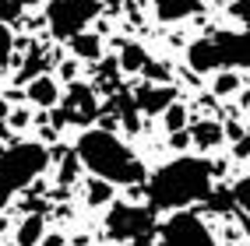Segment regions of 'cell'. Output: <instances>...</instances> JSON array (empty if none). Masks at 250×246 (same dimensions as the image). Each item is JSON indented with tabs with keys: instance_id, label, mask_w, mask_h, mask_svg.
I'll use <instances>...</instances> for the list:
<instances>
[{
	"instance_id": "obj_1",
	"label": "cell",
	"mask_w": 250,
	"mask_h": 246,
	"mask_svg": "<svg viewBox=\"0 0 250 246\" xmlns=\"http://www.w3.org/2000/svg\"><path fill=\"white\" fill-rule=\"evenodd\" d=\"M74 155L95 179H106L113 187H141L145 183V162L106 127L85 130L78 137Z\"/></svg>"
},
{
	"instance_id": "obj_2",
	"label": "cell",
	"mask_w": 250,
	"mask_h": 246,
	"mask_svg": "<svg viewBox=\"0 0 250 246\" xmlns=\"http://www.w3.org/2000/svg\"><path fill=\"white\" fill-rule=\"evenodd\" d=\"M215 169L208 158H173L169 166H162L152 179H148V208L152 211H180L187 204H197L211 193Z\"/></svg>"
},
{
	"instance_id": "obj_3",
	"label": "cell",
	"mask_w": 250,
	"mask_h": 246,
	"mask_svg": "<svg viewBox=\"0 0 250 246\" xmlns=\"http://www.w3.org/2000/svg\"><path fill=\"white\" fill-rule=\"evenodd\" d=\"M187 63L197 74H211V71H250V32H211L190 42L187 49Z\"/></svg>"
},
{
	"instance_id": "obj_4",
	"label": "cell",
	"mask_w": 250,
	"mask_h": 246,
	"mask_svg": "<svg viewBox=\"0 0 250 246\" xmlns=\"http://www.w3.org/2000/svg\"><path fill=\"white\" fill-rule=\"evenodd\" d=\"M49 162V151L42 144H14L0 151V208H4L14 193H21L32 179H36Z\"/></svg>"
},
{
	"instance_id": "obj_5",
	"label": "cell",
	"mask_w": 250,
	"mask_h": 246,
	"mask_svg": "<svg viewBox=\"0 0 250 246\" xmlns=\"http://www.w3.org/2000/svg\"><path fill=\"white\" fill-rule=\"evenodd\" d=\"M95 14H99V0H49L46 25L53 32V39L71 42L78 32H85L92 25Z\"/></svg>"
},
{
	"instance_id": "obj_6",
	"label": "cell",
	"mask_w": 250,
	"mask_h": 246,
	"mask_svg": "<svg viewBox=\"0 0 250 246\" xmlns=\"http://www.w3.org/2000/svg\"><path fill=\"white\" fill-rule=\"evenodd\" d=\"M106 232L109 239H145V236H155V218H152V208H138V204H113L109 215H106Z\"/></svg>"
},
{
	"instance_id": "obj_7",
	"label": "cell",
	"mask_w": 250,
	"mask_h": 246,
	"mask_svg": "<svg viewBox=\"0 0 250 246\" xmlns=\"http://www.w3.org/2000/svg\"><path fill=\"white\" fill-rule=\"evenodd\" d=\"M159 239H162V246H215V239L205 228L201 215L183 211V208H180V215H173L169 222L162 225Z\"/></svg>"
},
{
	"instance_id": "obj_8",
	"label": "cell",
	"mask_w": 250,
	"mask_h": 246,
	"mask_svg": "<svg viewBox=\"0 0 250 246\" xmlns=\"http://www.w3.org/2000/svg\"><path fill=\"white\" fill-rule=\"evenodd\" d=\"M95 116H99V102H95V92H92V85L71 81L67 95H63V109L57 113V127H63V123L88 127Z\"/></svg>"
},
{
	"instance_id": "obj_9",
	"label": "cell",
	"mask_w": 250,
	"mask_h": 246,
	"mask_svg": "<svg viewBox=\"0 0 250 246\" xmlns=\"http://www.w3.org/2000/svg\"><path fill=\"white\" fill-rule=\"evenodd\" d=\"M134 102L141 113H166L173 102H176V88L173 85H155V81H148L134 92Z\"/></svg>"
},
{
	"instance_id": "obj_10",
	"label": "cell",
	"mask_w": 250,
	"mask_h": 246,
	"mask_svg": "<svg viewBox=\"0 0 250 246\" xmlns=\"http://www.w3.org/2000/svg\"><path fill=\"white\" fill-rule=\"evenodd\" d=\"M152 11L159 21H183L201 11V0H152Z\"/></svg>"
},
{
	"instance_id": "obj_11",
	"label": "cell",
	"mask_w": 250,
	"mask_h": 246,
	"mask_svg": "<svg viewBox=\"0 0 250 246\" xmlns=\"http://www.w3.org/2000/svg\"><path fill=\"white\" fill-rule=\"evenodd\" d=\"M25 95H28V102H36V106H42V109H53V106L60 102V88H57V81H53V77H46V74L32 77V81H28V88H25Z\"/></svg>"
},
{
	"instance_id": "obj_12",
	"label": "cell",
	"mask_w": 250,
	"mask_h": 246,
	"mask_svg": "<svg viewBox=\"0 0 250 246\" xmlns=\"http://www.w3.org/2000/svg\"><path fill=\"white\" fill-rule=\"evenodd\" d=\"M190 141L201 148V151H211V148H219L226 141V127L219 120H197L190 127Z\"/></svg>"
},
{
	"instance_id": "obj_13",
	"label": "cell",
	"mask_w": 250,
	"mask_h": 246,
	"mask_svg": "<svg viewBox=\"0 0 250 246\" xmlns=\"http://www.w3.org/2000/svg\"><path fill=\"white\" fill-rule=\"evenodd\" d=\"M113 113H116V116H120V123L127 127V134H138V130H141V109H138V102H134V95H130V92H113Z\"/></svg>"
},
{
	"instance_id": "obj_14",
	"label": "cell",
	"mask_w": 250,
	"mask_h": 246,
	"mask_svg": "<svg viewBox=\"0 0 250 246\" xmlns=\"http://www.w3.org/2000/svg\"><path fill=\"white\" fill-rule=\"evenodd\" d=\"M120 71H127V74H138V71H145V63H148V53H145V46L141 42H124L120 46Z\"/></svg>"
},
{
	"instance_id": "obj_15",
	"label": "cell",
	"mask_w": 250,
	"mask_h": 246,
	"mask_svg": "<svg viewBox=\"0 0 250 246\" xmlns=\"http://www.w3.org/2000/svg\"><path fill=\"white\" fill-rule=\"evenodd\" d=\"M71 53H74L78 60H103V42H99V36L78 32V36L71 39Z\"/></svg>"
},
{
	"instance_id": "obj_16",
	"label": "cell",
	"mask_w": 250,
	"mask_h": 246,
	"mask_svg": "<svg viewBox=\"0 0 250 246\" xmlns=\"http://www.w3.org/2000/svg\"><path fill=\"white\" fill-rule=\"evenodd\" d=\"M18 246H39L42 243V215H28L18 225V236H14Z\"/></svg>"
},
{
	"instance_id": "obj_17",
	"label": "cell",
	"mask_w": 250,
	"mask_h": 246,
	"mask_svg": "<svg viewBox=\"0 0 250 246\" xmlns=\"http://www.w3.org/2000/svg\"><path fill=\"white\" fill-rule=\"evenodd\" d=\"M99 88L120 92V60H103L99 63Z\"/></svg>"
},
{
	"instance_id": "obj_18",
	"label": "cell",
	"mask_w": 250,
	"mask_h": 246,
	"mask_svg": "<svg viewBox=\"0 0 250 246\" xmlns=\"http://www.w3.org/2000/svg\"><path fill=\"white\" fill-rule=\"evenodd\" d=\"M236 208V197H232V190H215L205 197V211H215V215H226V211Z\"/></svg>"
},
{
	"instance_id": "obj_19",
	"label": "cell",
	"mask_w": 250,
	"mask_h": 246,
	"mask_svg": "<svg viewBox=\"0 0 250 246\" xmlns=\"http://www.w3.org/2000/svg\"><path fill=\"white\" fill-rule=\"evenodd\" d=\"M36 4V0H0V25H11V21H18L21 14Z\"/></svg>"
},
{
	"instance_id": "obj_20",
	"label": "cell",
	"mask_w": 250,
	"mask_h": 246,
	"mask_svg": "<svg viewBox=\"0 0 250 246\" xmlns=\"http://www.w3.org/2000/svg\"><path fill=\"white\" fill-rule=\"evenodd\" d=\"M42 67H46L42 49H32V53H28V63H25L21 74H18V81H32V77H39V74H42Z\"/></svg>"
},
{
	"instance_id": "obj_21",
	"label": "cell",
	"mask_w": 250,
	"mask_h": 246,
	"mask_svg": "<svg viewBox=\"0 0 250 246\" xmlns=\"http://www.w3.org/2000/svg\"><path fill=\"white\" fill-rule=\"evenodd\" d=\"M162 116H166V130H169V134H173V130H183V127H187V109H183V102H173L169 109L162 113Z\"/></svg>"
},
{
	"instance_id": "obj_22",
	"label": "cell",
	"mask_w": 250,
	"mask_h": 246,
	"mask_svg": "<svg viewBox=\"0 0 250 246\" xmlns=\"http://www.w3.org/2000/svg\"><path fill=\"white\" fill-rule=\"evenodd\" d=\"M236 88H240V74H232V71L219 74V77H215V85H211V92H215V95H232Z\"/></svg>"
},
{
	"instance_id": "obj_23",
	"label": "cell",
	"mask_w": 250,
	"mask_h": 246,
	"mask_svg": "<svg viewBox=\"0 0 250 246\" xmlns=\"http://www.w3.org/2000/svg\"><path fill=\"white\" fill-rule=\"evenodd\" d=\"M113 197V187L106 183V179H95V183L88 187V204H106Z\"/></svg>"
},
{
	"instance_id": "obj_24",
	"label": "cell",
	"mask_w": 250,
	"mask_h": 246,
	"mask_svg": "<svg viewBox=\"0 0 250 246\" xmlns=\"http://www.w3.org/2000/svg\"><path fill=\"white\" fill-rule=\"evenodd\" d=\"M145 74H148V81H155V85H166V77H169V67H166V63L148 60V63H145Z\"/></svg>"
},
{
	"instance_id": "obj_25",
	"label": "cell",
	"mask_w": 250,
	"mask_h": 246,
	"mask_svg": "<svg viewBox=\"0 0 250 246\" xmlns=\"http://www.w3.org/2000/svg\"><path fill=\"white\" fill-rule=\"evenodd\" d=\"M232 197H236V204L243 211H250V176H243L236 187H232Z\"/></svg>"
},
{
	"instance_id": "obj_26",
	"label": "cell",
	"mask_w": 250,
	"mask_h": 246,
	"mask_svg": "<svg viewBox=\"0 0 250 246\" xmlns=\"http://www.w3.org/2000/svg\"><path fill=\"white\" fill-rule=\"evenodd\" d=\"M11 49H14V39H11V32H7L4 25H0V67H7Z\"/></svg>"
},
{
	"instance_id": "obj_27",
	"label": "cell",
	"mask_w": 250,
	"mask_h": 246,
	"mask_svg": "<svg viewBox=\"0 0 250 246\" xmlns=\"http://www.w3.org/2000/svg\"><path fill=\"white\" fill-rule=\"evenodd\" d=\"M232 14H236V18L243 21V28L250 32V0H232V7H229Z\"/></svg>"
},
{
	"instance_id": "obj_28",
	"label": "cell",
	"mask_w": 250,
	"mask_h": 246,
	"mask_svg": "<svg viewBox=\"0 0 250 246\" xmlns=\"http://www.w3.org/2000/svg\"><path fill=\"white\" fill-rule=\"evenodd\" d=\"M169 144L176 148V151H183V148L190 144V130H173V134H169Z\"/></svg>"
},
{
	"instance_id": "obj_29",
	"label": "cell",
	"mask_w": 250,
	"mask_h": 246,
	"mask_svg": "<svg viewBox=\"0 0 250 246\" xmlns=\"http://www.w3.org/2000/svg\"><path fill=\"white\" fill-rule=\"evenodd\" d=\"M232 151H236V158H247V155H250V134H243V137L236 141V148H232Z\"/></svg>"
},
{
	"instance_id": "obj_30",
	"label": "cell",
	"mask_w": 250,
	"mask_h": 246,
	"mask_svg": "<svg viewBox=\"0 0 250 246\" xmlns=\"http://www.w3.org/2000/svg\"><path fill=\"white\" fill-rule=\"evenodd\" d=\"M11 123H14V127H25V123H28V113H14Z\"/></svg>"
},
{
	"instance_id": "obj_31",
	"label": "cell",
	"mask_w": 250,
	"mask_h": 246,
	"mask_svg": "<svg viewBox=\"0 0 250 246\" xmlns=\"http://www.w3.org/2000/svg\"><path fill=\"white\" fill-rule=\"evenodd\" d=\"M60 71H63V77H67V81H74V63H63Z\"/></svg>"
},
{
	"instance_id": "obj_32",
	"label": "cell",
	"mask_w": 250,
	"mask_h": 246,
	"mask_svg": "<svg viewBox=\"0 0 250 246\" xmlns=\"http://www.w3.org/2000/svg\"><path fill=\"white\" fill-rule=\"evenodd\" d=\"M127 246H152V236H145V239H130Z\"/></svg>"
},
{
	"instance_id": "obj_33",
	"label": "cell",
	"mask_w": 250,
	"mask_h": 246,
	"mask_svg": "<svg viewBox=\"0 0 250 246\" xmlns=\"http://www.w3.org/2000/svg\"><path fill=\"white\" fill-rule=\"evenodd\" d=\"M42 246H63V239H60V236H46V243H42Z\"/></svg>"
},
{
	"instance_id": "obj_34",
	"label": "cell",
	"mask_w": 250,
	"mask_h": 246,
	"mask_svg": "<svg viewBox=\"0 0 250 246\" xmlns=\"http://www.w3.org/2000/svg\"><path fill=\"white\" fill-rule=\"evenodd\" d=\"M103 4H109V7H120V4H124V0H103Z\"/></svg>"
},
{
	"instance_id": "obj_35",
	"label": "cell",
	"mask_w": 250,
	"mask_h": 246,
	"mask_svg": "<svg viewBox=\"0 0 250 246\" xmlns=\"http://www.w3.org/2000/svg\"><path fill=\"white\" fill-rule=\"evenodd\" d=\"M0 151H4V148H0Z\"/></svg>"
},
{
	"instance_id": "obj_36",
	"label": "cell",
	"mask_w": 250,
	"mask_h": 246,
	"mask_svg": "<svg viewBox=\"0 0 250 246\" xmlns=\"http://www.w3.org/2000/svg\"><path fill=\"white\" fill-rule=\"evenodd\" d=\"M247 134H250V130H247Z\"/></svg>"
},
{
	"instance_id": "obj_37",
	"label": "cell",
	"mask_w": 250,
	"mask_h": 246,
	"mask_svg": "<svg viewBox=\"0 0 250 246\" xmlns=\"http://www.w3.org/2000/svg\"><path fill=\"white\" fill-rule=\"evenodd\" d=\"M247 246H250V243H247Z\"/></svg>"
}]
</instances>
